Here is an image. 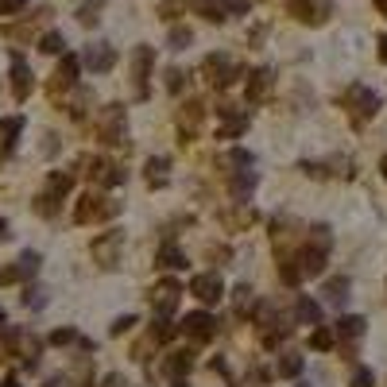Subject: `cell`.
<instances>
[{
    "label": "cell",
    "instance_id": "cell-1",
    "mask_svg": "<svg viewBox=\"0 0 387 387\" xmlns=\"http://www.w3.org/2000/svg\"><path fill=\"white\" fill-rule=\"evenodd\" d=\"M124 108L120 105H105L101 116H97V135H101V144H124Z\"/></svg>",
    "mask_w": 387,
    "mask_h": 387
},
{
    "label": "cell",
    "instance_id": "cell-2",
    "mask_svg": "<svg viewBox=\"0 0 387 387\" xmlns=\"http://www.w3.org/2000/svg\"><path fill=\"white\" fill-rule=\"evenodd\" d=\"M116 213H120V205H116V202H105V198H97V194H86V198L74 205V221L77 225H89V221L116 217Z\"/></svg>",
    "mask_w": 387,
    "mask_h": 387
},
{
    "label": "cell",
    "instance_id": "cell-3",
    "mask_svg": "<svg viewBox=\"0 0 387 387\" xmlns=\"http://www.w3.org/2000/svg\"><path fill=\"white\" fill-rule=\"evenodd\" d=\"M120 248H124V232L108 229V232H101V236L93 240V260L101 263L105 271H113L116 263H120Z\"/></svg>",
    "mask_w": 387,
    "mask_h": 387
},
{
    "label": "cell",
    "instance_id": "cell-4",
    "mask_svg": "<svg viewBox=\"0 0 387 387\" xmlns=\"http://www.w3.org/2000/svg\"><path fill=\"white\" fill-rule=\"evenodd\" d=\"M151 62H155V50L147 47V43L132 50V89H135L140 101L147 97V74H151Z\"/></svg>",
    "mask_w": 387,
    "mask_h": 387
},
{
    "label": "cell",
    "instance_id": "cell-5",
    "mask_svg": "<svg viewBox=\"0 0 387 387\" xmlns=\"http://www.w3.org/2000/svg\"><path fill=\"white\" fill-rule=\"evenodd\" d=\"M236 74H240V66H236L232 58H225V55H209V58H205V77H209L213 86H232Z\"/></svg>",
    "mask_w": 387,
    "mask_h": 387
},
{
    "label": "cell",
    "instance_id": "cell-6",
    "mask_svg": "<svg viewBox=\"0 0 387 387\" xmlns=\"http://www.w3.org/2000/svg\"><path fill=\"white\" fill-rule=\"evenodd\" d=\"M4 348H8V357H23V360L39 357V341L31 337L28 329H8L4 333Z\"/></svg>",
    "mask_w": 387,
    "mask_h": 387
},
{
    "label": "cell",
    "instance_id": "cell-7",
    "mask_svg": "<svg viewBox=\"0 0 387 387\" xmlns=\"http://www.w3.org/2000/svg\"><path fill=\"white\" fill-rule=\"evenodd\" d=\"M77 70H82V62H77L74 55H62V62H58V70H55V77H50V97H58L62 89H74V82H77Z\"/></svg>",
    "mask_w": 387,
    "mask_h": 387
},
{
    "label": "cell",
    "instance_id": "cell-8",
    "mask_svg": "<svg viewBox=\"0 0 387 387\" xmlns=\"http://www.w3.org/2000/svg\"><path fill=\"white\" fill-rule=\"evenodd\" d=\"M290 12L302 19V23H321L333 12V0H290Z\"/></svg>",
    "mask_w": 387,
    "mask_h": 387
},
{
    "label": "cell",
    "instance_id": "cell-9",
    "mask_svg": "<svg viewBox=\"0 0 387 387\" xmlns=\"http://www.w3.org/2000/svg\"><path fill=\"white\" fill-rule=\"evenodd\" d=\"M82 62H86L93 74H105V70H113V62H116V50L108 47V43H89L86 47V55H82Z\"/></svg>",
    "mask_w": 387,
    "mask_h": 387
},
{
    "label": "cell",
    "instance_id": "cell-10",
    "mask_svg": "<svg viewBox=\"0 0 387 387\" xmlns=\"http://www.w3.org/2000/svg\"><path fill=\"white\" fill-rule=\"evenodd\" d=\"M348 105H352L357 120H368V116L379 108V97L372 93V89H364V86H352V89H348Z\"/></svg>",
    "mask_w": 387,
    "mask_h": 387
},
{
    "label": "cell",
    "instance_id": "cell-11",
    "mask_svg": "<svg viewBox=\"0 0 387 387\" xmlns=\"http://www.w3.org/2000/svg\"><path fill=\"white\" fill-rule=\"evenodd\" d=\"M89 167V178H93L97 186H116V182H124V171L120 167H113L108 159H86Z\"/></svg>",
    "mask_w": 387,
    "mask_h": 387
},
{
    "label": "cell",
    "instance_id": "cell-12",
    "mask_svg": "<svg viewBox=\"0 0 387 387\" xmlns=\"http://www.w3.org/2000/svg\"><path fill=\"white\" fill-rule=\"evenodd\" d=\"M12 93L16 101H28L31 93V66L23 62V55H12Z\"/></svg>",
    "mask_w": 387,
    "mask_h": 387
},
{
    "label": "cell",
    "instance_id": "cell-13",
    "mask_svg": "<svg viewBox=\"0 0 387 387\" xmlns=\"http://www.w3.org/2000/svg\"><path fill=\"white\" fill-rule=\"evenodd\" d=\"M190 290H194V294H198L202 302H217V299H221V279H217L213 271H209V275H194V279H190Z\"/></svg>",
    "mask_w": 387,
    "mask_h": 387
},
{
    "label": "cell",
    "instance_id": "cell-14",
    "mask_svg": "<svg viewBox=\"0 0 387 387\" xmlns=\"http://www.w3.org/2000/svg\"><path fill=\"white\" fill-rule=\"evenodd\" d=\"M174 302H178V283L174 279L159 283V287H155V310H159V314H171Z\"/></svg>",
    "mask_w": 387,
    "mask_h": 387
},
{
    "label": "cell",
    "instance_id": "cell-15",
    "mask_svg": "<svg viewBox=\"0 0 387 387\" xmlns=\"http://www.w3.org/2000/svg\"><path fill=\"white\" fill-rule=\"evenodd\" d=\"M213 325H217V321L209 318V314H190V318H186V333H190L194 341H205V337H213Z\"/></svg>",
    "mask_w": 387,
    "mask_h": 387
},
{
    "label": "cell",
    "instance_id": "cell-16",
    "mask_svg": "<svg viewBox=\"0 0 387 387\" xmlns=\"http://www.w3.org/2000/svg\"><path fill=\"white\" fill-rule=\"evenodd\" d=\"M194 12L205 16L209 23H221V19L229 16V4H225V0H194Z\"/></svg>",
    "mask_w": 387,
    "mask_h": 387
},
{
    "label": "cell",
    "instance_id": "cell-17",
    "mask_svg": "<svg viewBox=\"0 0 387 387\" xmlns=\"http://www.w3.org/2000/svg\"><path fill=\"white\" fill-rule=\"evenodd\" d=\"M19 132H23V116H8V120H0V147H4V151H12Z\"/></svg>",
    "mask_w": 387,
    "mask_h": 387
},
{
    "label": "cell",
    "instance_id": "cell-18",
    "mask_svg": "<svg viewBox=\"0 0 387 387\" xmlns=\"http://www.w3.org/2000/svg\"><path fill=\"white\" fill-rule=\"evenodd\" d=\"M70 186H74V174H66V171H55L47 178V194H50V198H58V202L70 194Z\"/></svg>",
    "mask_w": 387,
    "mask_h": 387
},
{
    "label": "cell",
    "instance_id": "cell-19",
    "mask_svg": "<svg viewBox=\"0 0 387 387\" xmlns=\"http://www.w3.org/2000/svg\"><path fill=\"white\" fill-rule=\"evenodd\" d=\"M101 8H105V0H82V8H77V23L93 28L97 19H101Z\"/></svg>",
    "mask_w": 387,
    "mask_h": 387
},
{
    "label": "cell",
    "instance_id": "cell-20",
    "mask_svg": "<svg viewBox=\"0 0 387 387\" xmlns=\"http://www.w3.org/2000/svg\"><path fill=\"white\" fill-rule=\"evenodd\" d=\"M267 89H271V70L252 74V82H248V97H252V101H256V97H267Z\"/></svg>",
    "mask_w": 387,
    "mask_h": 387
},
{
    "label": "cell",
    "instance_id": "cell-21",
    "mask_svg": "<svg viewBox=\"0 0 387 387\" xmlns=\"http://www.w3.org/2000/svg\"><path fill=\"white\" fill-rule=\"evenodd\" d=\"M39 263H43V260H39V252H23V256L16 260V275H19V279H28V275H35V271H39Z\"/></svg>",
    "mask_w": 387,
    "mask_h": 387
},
{
    "label": "cell",
    "instance_id": "cell-22",
    "mask_svg": "<svg viewBox=\"0 0 387 387\" xmlns=\"http://www.w3.org/2000/svg\"><path fill=\"white\" fill-rule=\"evenodd\" d=\"M62 47H66V39L58 35V31H47V35L39 39V50H43V55H62Z\"/></svg>",
    "mask_w": 387,
    "mask_h": 387
},
{
    "label": "cell",
    "instance_id": "cell-23",
    "mask_svg": "<svg viewBox=\"0 0 387 387\" xmlns=\"http://www.w3.org/2000/svg\"><path fill=\"white\" fill-rule=\"evenodd\" d=\"M159 267H186V256L174 244H167L163 252H159Z\"/></svg>",
    "mask_w": 387,
    "mask_h": 387
},
{
    "label": "cell",
    "instance_id": "cell-24",
    "mask_svg": "<svg viewBox=\"0 0 387 387\" xmlns=\"http://www.w3.org/2000/svg\"><path fill=\"white\" fill-rule=\"evenodd\" d=\"M186 368H190V357H186V352H171V360L163 364V372L167 376H182Z\"/></svg>",
    "mask_w": 387,
    "mask_h": 387
},
{
    "label": "cell",
    "instance_id": "cell-25",
    "mask_svg": "<svg viewBox=\"0 0 387 387\" xmlns=\"http://www.w3.org/2000/svg\"><path fill=\"white\" fill-rule=\"evenodd\" d=\"M299 318L306 321V325H318V318H321L318 302H310V299H299Z\"/></svg>",
    "mask_w": 387,
    "mask_h": 387
},
{
    "label": "cell",
    "instance_id": "cell-26",
    "mask_svg": "<svg viewBox=\"0 0 387 387\" xmlns=\"http://www.w3.org/2000/svg\"><path fill=\"white\" fill-rule=\"evenodd\" d=\"M244 128H248V116H240V113H232L229 120L221 124V135H240Z\"/></svg>",
    "mask_w": 387,
    "mask_h": 387
},
{
    "label": "cell",
    "instance_id": "cell-27",
    "mask_svg": "<svg viewBox=\"0 0 387 387\" xmlns=\"http://www.w3.org/2000/svg\"><path fill=\"white\" fill-rule=\"evenodd\" d=\"M163 178H167V159H151V163H147V182L159 186Z\"/></svg>",
    "mask_w": 387,
    "mask_h": 387
},
{
    "label": "cell",
    "instance_id": "cell-28",
    "mask_svg": "<svg viewBox=\"0 0 387 387\" xmlns=\"http://www.w3.org/2000/svg\"><path fill=\"white\" fill-rule=\"evenodd\" d=\"M341 333L345 337H360L364 333V318H341Z\"/></svg>",
    "mask_w": 387,
    "mask_h": 387
},
{
    "label": "cell",
    "instance_id": "cell-29",
    "mask_svg": "<svg viewBox=\"0 0 387 387\" xmlns=\"http://www.w3.org/2000/svg\"><path fill=\"white\" fill-rule=\"evenodd\" d=\"M279 372H283V376H299V372H302V360L294 357V352H287V357L279 360Z\"/></svg>",
    "mask_w": 387,
    "mask_h": 387
},
{
    "label": "cell",
    "instance_id": "cell-30",
    "mask_svg": "<svg viewBox=\"0 0 387 387\" xmlns=\"http://www.w3.org/2000/svg\"><path fill=\"white\" fill-rule=\"evenodd\" d=\"M333 345V333H329V329H314V333H310V348H329Z\"/></svg>",
    "mask_w": 387,
    "mask_h": 387
},
{
    "label": "cell",
    "instance_id": "cell-31",
    "mask_svg": "<svg viewBox=\"0 0 387 387\" xmlns=\"http://www.w3.org/2000/svg\"><path fill=\"white\" fill-rule=\"evenodd\" d=\"M190 39H194V35H190L186 28H174V31H171V47H174V50H186V47H190Z\"/></svg>",
    "mask_w": 387,
    "mask_h": 387
},
{
    "label": "cell",
    "instance_id": "cell-32",
    "mask_svg": "<svg viewBox=\"0 0 387 387\" xmlns=\"http://www.w3.org/2000/svg\"><path fill=\"white\" fill-rule=\"evenodd\" d=\"M345 290H348V279H333L329 283V302H337L341 306V302H345Z\"/></svg>",
    "mask_w": 387,
    "mask_h": 387
},
{
    "label": "cell",
    "instance_id": "cell-33",
    "mask_svg": "<svg viewBox=\"0 0 387 387\" xmlns=\"http://www.w3.org/2000/svg\"><path fill=\"white\" fill-rule=\"evenodd\" d=\"M236 310H240V314L252 310V290L248 287H236Z\"/></svg>",
    "mask_w": 387,
    "mask_h": 387
},
{
    "label": "cell",
    "instance_id": "cell-34",
    "mask_svg": "<svg viewBox=\"0 0 387 387\" xmlns=\"http://www.w3.org/2000/svg\"><path fill=\"white\" fill-rule=\"evenodd\" d=\"M178 12H182V0H163L159 4V16H167V19H174Z\"/></svg>",
    "mask_w": 387,
    "mask_h": 387
},
{
    "label": "cell",
    "instance_id": "cell-35",
    "mask_svg": "<svg viewBox=\"0 0 387 387\" xmlns=\"http://www.w3.org/2000/svg\"><path fill=\"white\" fill-rule=\"evenodd\" d=\"M23 4H28V0H0V16H16Z\"/></svg>",
    "mask_w": 387,
    "mask_h": 387
},
{
    "label": "cell",
    "instance_id": "cell-36",
    "mask_svg": "<svg viewBox=\"0 0 387 387\" xmlns=\"http://www.w3.org/2000/svg\"><path fill=\"white\" fill-rule=\"evenodd\" d=\"M167 89H174V93L182 89V70H167Z\"/></svg>",
    "mask_w": 387,
    "mask_h": 387
},
{
    "label": "cell",
    "instance_id": "cell-37",
    "mask_svg": "<svg viewBox=\"0 0 387 387\" xmlns=\"http://www.w3.org/2000/svg\"><path fill=\"white\" fill-rule=\"evenodd\" d=\"M352 387H372V372H368V368H357V376H352Z\"/></svg>",
    "mask_w": 387,
    "mask_h": 387
},
{
    "label": "cell",
    "instance_id": "cell-38",
    "mask_svg": "<svg viewBox=\"0 0 387 387\" xmlns=\"http://www.w3.org/2000/svg\"><path fill=\"white\" fill-rule=\"evenodd\" d=\"M132 325H135V318H116V321H113V333L120 337V333H128Z\"/></svg>",
    "mask_w": 387,
    "mask_h": 387
},
{
    "label": "cell",
    "instance_id": "cell-39",
    "mask_svg": "<svg viewBox=\"0 0 387 387\" xmlns=\"http://www.w3.org/2000/svg\"><path fill=\"white\" fill-rule=\"evenodd\" d=\"M50 341H55V345H70V341H74V329H58Z\"/></svg>",
    "mask_w": 387,
    "mask_h": 387
},
{
    "label": "cell",
    "instance_id": "cell-40",
    "mask_svg": "<svg viewBox=\"0 0 387 387\" xmlns=\"http://www.w3.org/2000/svg\"><path fill=\"white\" fill-rule=\"evenodd\" d=\"M105 387H128V384H124L120 376H108V379H105Z\"/></svg>",
    "mask_w": 387,
    "mask_h": 387
},
{
    "label": "cell",
    "instance_id": "cell-41",
    "mask_svg": "<svg viewBox=\"0 0 387 387\" xmlns=\"http://www.w3.org/2000/svg\"><path fill=\"white\" fill-rule=\"evenodd\" d=\"M379 62H387V35L379 39Z\"/></svg>",
    "mask_w": 387,
    "mask_h": 387
},
{
    "label": "cell",
    "instance_id": "cell-42",
    "mask_svg": "<svg viewBox=\"0 0 387 387\" xmlns=\"http://www.w3.org/2000/svg\"><path fill=\"white\" fill-rule=\"evenodd\" d=\"M12 236V229H8V221H0V240H8Z\"/></svg>",
    "mask_w": 387,
    "mask_h": 387
},
{
    "label": "cell",
    "instance_id": "cell-43",
    "mask_svg": "<svg viewBox=\"0 0 387 387\" xmlns=\"http://www.w3.org/2000/svg\"><path fill=\"white\" fill-rule=\"evenodd\" d=\"M376 8H379V12H384V16H387V0H376Z\"/></svg>",
    "mask_w": 387,
    "mask_h": 387
},
{
    "label": "cell",
    "instance_id": "cell-44",
    "mask_svg": "<svg viewBox=\"0 0 387 387\" xmlns=\"http://www.w3.org/2000/svg\"><path fill=\"white\" fill-rule=\"evenodd\" d=\"M379 171H384V178H387V155H384V163H379Z\"/></svg>",
    "mask_w": 387,
    "mask_h": 387
},
{
    "label": "cell",
    "instance_id": "cell-45",
    "mask_svg": "<svg viewBox=\"0 0 387 387\" xmlns=\"http://www.w3.org/2000/svg\"><path fill=\"white\" fill-rule=\"evenodd\" d=\"M4 387H19V384H16V379H4Z\"/></svg>",
    "mask_w": 387,
    "mask_h": 387
},
{
    "label": "cell",
    "instance_id": "cell-46",
    "mask_svg": "<svg viewBox=\"0 0 387 387\" xmlns=\"http://www.w3.org/2000/svg\"><path fill=\"white\" fill-rule=\"evenodd\" d=\"M0 325H4V310H0Z\"/></svg>",
    "mask_w": 387,
    "mask_h": 387
}]
</instances>
